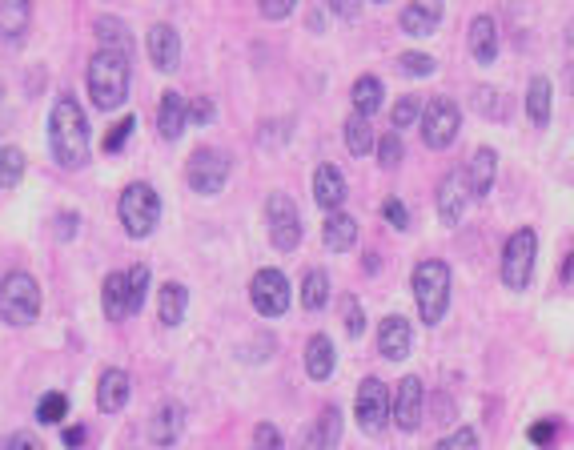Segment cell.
I'll return each instance as SVG.
<instances>
[{"label":"cell","instance_id":"1","mask_svg":"<svg viewBox=\"0 0 574 450\" xmlns=\"http://www.w3.org/2000/svg\"><path fill=\"white\" fill-rule=\"evenodd\" d=\"M49 149L61 169L89 165V117L73 97H57L49 109Z\"/></svg>","mask_w":574,"mask_h":450},{"label":"cell","instance_id":"2","mask_svg":"<svg viewBox=\"0 0 574 450\" xmlns=\"http://www.w3.org/2000/svg\"><path fill=\"white\" fill-rule=\"evenodd\" d=\"M129 57L121 53H109V49H97L93 61H89V73H85V85H89V101L97 109H121L125 97H129Z\"/></svg>","mask_w":574,"mask_h":450},{"label":"cell","instance_id":"3","mask_svg":"<svg viewBox=\"0 0 574 450\" xmlns=\"http://www.w3.org/2000/svg\"><path fill=\"white\" fill-rule=\"evenodd\" d=\"M414 302H418V314L426 326H438L450 310V266L442 258H426L414 266Z\"/></svg>","mask_w":574,"mask_h":450},{"label":"cell","instance_id":"4","mask_svg":"<svg viewBox=\"0 0 574 450\" xmlns=\"http://www.w3.org/2000/svg\"><path fill=\"white\" fill-rule=\"evenodd\" d=\"M41 318V286L33 274L25 270H13L0 278V322L13 326V330H25Z\"/></svg>","mask_w":574,"mask_h":450},{"label":"cell","instance_id":"5","mask_svg":"<svg viewBox=\"0 0 574 450\" xmlns=\"http://www.w3.org/2000/svg\"><path fill=\"white\" fill-rule=\"evenodd\" d=\"M117 213H121V225L129 238H149L161 221V197L149 181H133V185H125Z\"/></svg>","mask_w":574,"mask_h":450},{"label":"cell","instance_id":"6","mask_svg":"<svg viewBox=\"0 0 574 450\" xmlns=\"http://www.w3.org/2000/svg\"><path fill=\"white\" fill-rule=\"evenodd\" d=\"M534 262H538V234L530 230V225H522V230H514L502 246V282H506V290L522 294L534 278Z\"/></svg>","mask_w":574,"mask_h":450},{"label":"cell","instance_id":"7","mask_svg":"<svg viewBox=\"0 0 574 450\" xmlns=\"http://www.w3.org/2000/svg\"><path fill=\"white\" fill-rule=\"evenodd\" d=\"M229 173H233L229 153H225V149H213V145L193 149V157H189V165H185V181H189V189L201 193V197H217V193L225 189Z\"/></svg>","mask_w":574,"mask_h":450},{"label":"cell","instance_id":"8","mask_svg":"<svg viewBox=\"0 0 574 450\" xmlns=\"http://www.w3.org/2000/svg\"><path fill=\"white\" fill-rule=\"evenodd\" d=\"M265 230H269L273 250H281V254L298 250V242H302V213H298V205H294L290 193H273L269 197V205H265Z\"/></svg>","mask_w":574,"mask_h":450},{"label":"cell","instance_id":"9","mask_svg":"<svg viewBox=\"0 0 574 450\" xmlns=\"http://www.w3.org/2000/svg\"><path fill=\"white\" fill-rule=\"evenodd\" d=\"M249 302L261 318H281L294 302V290H290V278L281 270H257L253 282H249Z\"/></svg>","mask_w":574,"mask_h":450},{"label":"cell","instance_id":"10","mask_svg":"<svg viewBox=\"0 0 574 450\" xmlns=\"http://www.w3.org/2000/svg\"><path fill=\"white\" fill-rule=\"evenodd\" d=\"M354 418L370 438H378L390 426V386L382 378H362L354 398Z\"/></svg>","mask_w":574,"mask_h":450},{"label":"cell","instance_id":"11","mask_svg":"<svg viewBox=\"0 0 574 450\" xmlns=\"http://www.w3.org/2000/svg\"><path fill=\"white\" fill-rule=\"evenodd\" d=\"M418 125H422V141H426L430 149H446V145H454V137H458L462 113H458V105H454L450 97H434V101L422 105Z\"/></svg>","mask_w":574,"mask_h":450},{"label":"cell","instance_id":"12","mask_svg":"<svg viewBox=\"0 0 574 450\" xmlns=\"http://www.w3.org/2000/svg\"><path fill=\"white\" fill-rule=\"evenodd\" d=\"M422 406H426V390L418 374H406L394 390H390V422L402 434H414L422 426Z\"/></svg>","mask_w":574,"mask_h":450},{"label":"cell","instance_id":"13","mask_svg":"<svg viewBox=\"0 0 574 450\" xmlns=\"http://www.w3.org/2000/svg\"><path fill=\"white\" fill-rule=\"evenodd\" d=\"M434 197H438V217H442V225H454L466 217V205H470V193H466V177H462V169H450L442 181H438V189H434Z\"/></svg>","mask_w":574,"mask_h":450},{"label":"cell","instance_id":"14","mask_svg":"<svg viewBox=\"0 0 574 450\" xmlns=\"http://www.w3.org/2000/svg\"><path fill=\"white\" fill-rule=\"evenodd\" d=\"M145 49H149V61L157 73H173L181 65V37L173 25H153L145 37Z\"/></svg>","mask_w":574,"mask_h":450},{"label":"cell","instance_id":"15","mask_svg":"<svg viewBox=\"0 0 574 450\" xmlns=\"http://www.w3.org/2000/svg\"><path fill=\"white\" fill-rule=\"evenodd\" d=\"M410 346H414V330H410V322H406L402 314L382 318V326H378V354H382V358H390V362H402V358L410 354Z\"/></svg>","mask_w":574,"mask_h":450},{"label":"cell","instance_id":"16","mask_svg":"<svg viewBox=\"0 0 574 450\" xmlns=\"http://www.w3.org/2000/svg\"><path fill=\"white\" fill-rule=\"evenodd\" d=\"M346 177H342V169L338 165H318L314 169V201L326 209V213H338L342 205H346Z\"/></svg>","mask_w":574,"mask_h":450},{"label":"cell","instance_id":"17","mask_svg":"<svg viewBox=\"0 0 574 450\" xmlns=\"http://www.w3.org/2000/svg\"><path fill=\"white\" fill-rule=\"evenodd\" d=\"M129 394H133L129 374H125L121 366H109V370L101 374V382H97V406H101L105 414H117V410H125Z\"/></svg>","mask_w":574,"mask_h":450},{"label":"cell","instance_id":"18","mask_svg":"<svg viewBox=\"0 0 574 450\" xmlns=\"http://www.w3.org/2000/svg\"><path fill=\"white\" fill-rule=\"evenodd\" d=\"M185 434V406L181 402H165L153 418H149V442L153 446H173Z\"/></svg>","mask_w":574,"mask_h":450},{"label":"cell","instance_id":"19","mask_svg":"<svg viewBox=\"0 0 574 450\" xmlns=\"http://www.w3.org/2000/svg\"><path fill=\"white\" fill-rule=\"evenodd\" d=\"M494 173H498V153H494L490 145L474 149L470 169L462 173V177H466V193H470V197H486V193H490V185H494Z\"/></svg>","mask_w":574,"mask_h":450},{"label":"cell","instance_id":"20","mask_svg":"<svg viewBox=\"0 0 574 450\" xmlns=\"http://www.w3.org/2000/svg\"><path fill=\"white\" fill-rule=\"evenodd\" d=\"M470 57L478 65H494V57H498V25L486 13H478L470 21Z\"/></svg>","mask_w":574,"mask_h":450},{"label":"cell","instance_id":"21","mask_svg":"<svg viewBox=\"0 0 574 450\" xmlns=\"http://www.w3.org/2000/svg\"><path fill=\"white\" fill-rule=\"evenodd\" d=\"M398 25L406 37H430L438 25H442V5H426V0H418V5H406L398 13Z\"/></svg>","mask_w":574,"mask_h":450},{"label":"cell","instance_id":"22","mask_svg":"<svg viewBox=\"0 0 574 450\" xmlns=\"http://www.w3.org/2000/svg\"><path fill=\"white\" fill-rule=\"evenodd\" d=\"M334 366H338V350H334V338H326V334H314V338L306 342V374H310L314 382H326V378L334 374Z\"/></svg>","mask_w":574,"mask_h":450},{"label":"cell","instance_id":"23","mask_svg":"<svg viewBox=\"0 0 574 450\" xmlns=\"http://www.w3.org/2000/svg\"><path fill=\"white\" fill-rule=\"evenodd\" d=\"M157 133L165 141H177L185 133V97L177 89L161 93V105H157Z\"/></svg>","mask_w":574,"mask_h":450},{"label":"cell","instance_id":"24","mask_svg":"<svg viewBox=\"0 0 574 450\" xmlns=\"http://www.w3.org/2000/svg\"><path fill=\"white\" fill-rule=\"evenodd\" d=\"M322 230H326L322 238H326V246H330L334 254H346V250H354V246H358V221H354L350 213H342V209L326 217Z\"/></svg>","mask_w":574,"mask_h":450},{"label":"cell","instance_id":"25","mask_svg":"<svg viewBox=\"0 0 574 450\" xmlns=\"http://www.w3.org/2000/svg\"><path fill=\"white\" fill-rule=\"evenodd\" d=\"M550 113H554V85H550L546 77H534V81L526 85V117H530L538 129H546V125H550Z\"/></svg>","mask_w":574,"mask_h":450},{"label":"cell","instance_id":"26","mask_svg":"<svg viewBox=\"0 0 574 450\" xmlns=\"http://www.w3.org/2000/svg\"><path fill=\"white\" fill-rule=\"evenodd\" d=\"M189 314V290L181 282H165L161 286V298H157V318L161 326H181Z\"/></svg>","mask_w":574,"mask_h":450},{"label":"cell","instance_id":"27","mask_svg":"<svg viewBox=\"0 0 574 450\" xmlns=\"http://www.w3.org/2000/svg\"><path fill=\"white\" fill-rule=\"evenodd\" d=\"M29 21H33L29 0H0V37L5 41H21Z\"/></svg>","mask_w":574,"mask_h":450},{"label":"cell","instance_id":"28","mask_svg":"<svg viewBox=\"0 0 574 450\" xmlns=\"http://www.w3.org/2000/svg\"><path fill=\"white\" fill-rule=\"evenodd\" d=\"M342 442V410L338 406H326L314 422V434L306 442V450H334Z\"/></svg>","mask_w":574,"mask_h":450},{"label":"cell","instance_id":"29","mask_svg":"<svg viewBox=\"0 0 574 450\" xmlns=\"http://www.w3.org/2000/svg\"><path fill=\"white\" fill-rule=\"evenodd\" d=\"M350 101H354V113L370 121V117L382 109V101H386V89H382V81H378V77H370V73H366V77H358V81H354V93H350Z\"/></svg>","mask_w":574,"mask_h":450},{"label":"cell","instance_id":"30","mask_svg":"<svg viewBox=\"0 0 574 450\" xmlns=\"http://www.w3.org/2000/svg\"><path fill=\"white\" fill-rule=\"evenodd\" d=\"M101 306H105V318L109 322H125L133 310H129V290H125V274H109L105 286H101Z\"/></svg>","mask_w":574,"mask_h":450},{"label":"cell","instance_id":"31","mask_svg":"<svg viewBox=\"0 0 574 450\" xmlns=\"http://www.w3.org/2000/svg\"><path fill=\"white\" fill-rule=\"evenodd\" d=\"M93 29L101 33V41H105V49H109V53L129 57V49H133V33L125 29V21H117V17H97V21H93Z\"/></svg>","mask_w":574,"mask_h":450},{"label":"cell","instance_id":"32","mask_svg":"<svg viewBox=\"0 0 574 450\" xmlns=\"http://www.w3.org/2000/svg\"><path fill=\"white\" fill-rule=\"evenodd\" d=\"M302 306L314 310V314L330 306V278H326V270H310L302 278Z\"/></svg>","mask_w":574,"mask_h":450},{"label":"cell","instance_id":"33","mask_svg":"<svg viewBox=\"0 0 574 450\" xmlns=\"http://www.w3.org/2000/svg\"><path fill=\"white\" fill-rule=\"evenodd\" d=\"M374 141H378V137H374V125L354 113V117L346 121V149H350L354 157H366V153H374Z\"/></svg>","mask_w":574,"mask_h":450},{"label":"cell","instance_id":"34","mask_svg":"<svg viewBox=\"0 0 574 450\" xmlns=\"http://www.w3.org/2000/svg\"><path fill=\"white\" fill-rule=\"evenodd\" d=\"M25 153L17 145H0V189H17L25 177Z\"/></svg>","mask_w":574,"mask_h":450},{"label":"cell","instance_id":"35","mask_svg":"<svg viewBox=\"0 0 574 450\" xmlns=\"http://www.w3.org/2000/svg\"><path fill=\"white\" fill-rule=\"evenodd\" d=\"M125 290H129V310L137 314L145 306V298H149V266L145 262L133 266V270H125Z\"/></svg>","mask_w":574,"mask_h":450},{"label":"cell","instance_id":"36","mask_svg":"<svg viewBox=\"0 0 574 450\" xmlns=\"http://www.w3.org/2000/svg\"><path fill=\"white\" fill-rule=\"evenodd\" d=\"M65 414H69V398H65L61 390H49V394L37 402V422H45V426L65 422Z\"/></svg>","mask_w":574,"mask_h":450},{"label":"cell","instance_id":"37","mask_svg":"<svg viewBox=\"0 0 574 450\" xmlns=\"http://www.w3.org/2000/svg\"><path fill=\"white\" fill-rule=\"evenodd\" d=\"M374 149H378V165H382V169H398V161L406 157L402 133H382V137L374 141Z\"/></svg>","mask_w":574,"mask_h":450},{"label":"cell","instance_id":"38","mask_svg":"<svg viewBox=\"0 0 574 450\" xmlns=\"http://www.w3.org/2000/svg\"><path fill=\"white\" fill-rule=\"evenodd\" d=\"M418 117H422V97H398V105L390 109V125H394V133L410 129Z\"/></svg>","mask_w":574,"mask_h":450},{"label":"cell","instance_id":"39","mask_svg":"<svg viewBox=\"0 0 574 450\" xmlns=\"http://www.w3.org/2000/svg\"><path fill=\"white\" fill-rule=\"evenodd\" d=\"M342 318H346V334H350V338H362V334H366V310H362V302H358L354 294L342 298Z\"/></svg>","mask_w":574,"mask_h":450},{"label":"cell","instance_id":"40","mask_svg":"<svg viewBox=\"0 0 574 450\" xmlns=\"http://www.w3.org/2000/svg\"><path fill=\"white\" fill-rule=\"evenodd\" d=\"M398 69L410 73V77H430V73H438V61H434L430 53H402V57H398Z\"/></svg>","mask_w":574,"mask_h":450},{"label":"cell","instance_id":"41","mask_svg":"<svg viewBox=\"0 0 574 450\" xmlns=\"http://www.w3.org/2000/svg\"><path fill=\"white\" fill-rule=\"evenodd\" d=\"M213 117H217V105L209 101V97H197V101H185V125H213Z\"/></svg>","mask_w":574,"mask_h":450},{"label":"cell","instance_id":"42","mask_svg":"<svg viewBox=\"0 0 574 450\" xmlns=\"http://www.w3.org/2000/svg\"><path fill=\"white\" fill-rule=\"evenodd\" d=\"M133 129H137V117H121V121H117V125L105 133V153H121V149L129 145Z\"/></svg>","mask_w":574,"mask_h":450},{"label":"cell","instance_id":"43","mask_svg":"<svg viewBox=\"0 0 574 450\" xmlns=\"http://www.w3.org/2000/svg\"><path fill=\"white\" fill-rule=\"evenodd\" d=\"M474 97H478V113H482V117H506V105H502V93H498V89L482 85V89H474Z\"/></svg>","mask_w":574,"mask_h":450},{"label":"cell","instance_id":"44","mask_svg":"<svg viewBox=\"0 0 574 450\" xmlns=\"http://www.w3.org/2000/svg\"><path fill=\"white\" fill-rule=\"evenodd\" d=\"M253 450H285L281 430H277L273 422H257V430H253Z\"/></svg>","mask_w":574,"mask_h":450},{"label":"cell","instance_id":"45","mask_svg":"<svg viewBox=\"0 0 574 450\" xmlns=\"http://www.w3.org/2000/svg\"><path fill=\"white\" fill-rule=\"evenodd\" d=\"M434 450H478V434H474V426H458V430L446 434Z\"/></svg>","mask_w":574,"mask_h":450},{"label":"cell","instance_id":"46","mask_svg":"<svg viewBox=\"0 0 574 450\" xmlns=\"http://www.w3.org/2000/svg\"><path fill=\"white\" fill-rule=\"evenodd\" d=\"M382 217H386V221L394 225L398 234H402V230H410V209H406V205H402L398 197H390V201L382 205Z\"/></svg>","mask_w":574,"mask_h":450},{"label":"cell","instance_id":"47","mask_svg":"<svg viewBox=\"0 0 574 450\" xmlns=\"http://www.w3.org/2000/svg\"><path fill=\"white\" fill-rule=\"evenodd\" d=\"M0 450H45V446L37 442V434H29V430H13L5 442H0Z\"/></svg>","mask_w":574,"mask_h":450},{"label":"cell","instance_id":"48","mask_svg":"<svg viewBox=\"0 0 574 450\" xmlns=\"http://www.w3.org/2000/svg\"><path fill=\"white\" fill-rule=\"evenodd\" d=\"M265 21H285L294 13V0H261V9H257Z\"/></svg>","mask_w":574,"mask_h":450},{"label":"cell","instance_id":"49","mask_svg":"<svg viewBox=\"0 0 574 450\" xmlns=\"http://www.w3.org/2000/svg\"><path fill=\"white\" fill-rule=\"evenodd\" d=\"M554 434H558V422H554V418H538V422L530 426V442H534V446H550Z\"/></svg>","mask_w":574,"mask_h":450},{"label":"cell","instance_id":"50","mask_svg":"<svg viewBox=\"0 0 574 450\" xmlns=\"http://www.w3.org/2000/svg\"><path fill=\"white\" fill-rule=\"evenodd\" d=\"M77 230H81V213H61V217H57V238H61V242H73Z\"/></svg>","mask_w":574,"mask_h":450},{"label":"cell","instance_id":"51","mask_svg":"<svg viewBox=\"0 0 574 450\" xmlns=\"http://www.w3.org/2000/svg\"><path fill=\"white\" fill-rule=\"evenodd\" d=\"M85 438H89V434H85V426H69V430H65V446H69V450L85 446Z\"/></svg>","mask_w":574,"mask_h":450},{"label":"cell","instance_id":"52","mask_svg":"<svg viewBox=\"0 0 574 450\" xmlns=\"http://www.w3.org/2000/svg\"><path fill=\"white\" fill-rule=\"evenodd\" d=\"M334 13H342V17H354L358 13V5H354V0H342V5H330Z\"/></svg>","mask_w":574,"mask_h":450},{"label":"cell","instance_id":"53","mask_svg":"<svg viewBox=\"0 0 574 450\" xmlns=\"http://www.w3.org/2000/svg\"><path fill=\"white\" fill-rule=\"evenodd\" d=\"M0 97H5V85H0Z\"/></svg>","mask_w":574,"mask_h":450}]
</instances>
